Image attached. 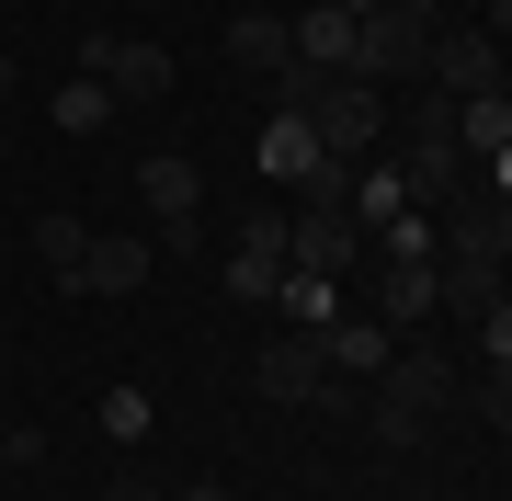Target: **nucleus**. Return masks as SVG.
Masks as SVG:
<instances>
[{
	"instance_id": "4be33fe9",
	"label": "nucleus",
	"mask_w": 512,
	"mask_h": 501,
	"mask_svg": "<svg viewBox=\"0 0 512 501\" xmlns=\"http://www.w3.org/2000/svg\"><path fill=\"white\" fill-rule=\"evenodd\" d=\"M171 501H228V479H183V490H171Z\"/></svg>"
},
{
	"instance_id": "f03ea898",
	"label": "nucleus",
	"mask_w": 512,
	"mask_h": 501,
	"mask_svg": "<svg viewBox=\"0 0 512 501\" xmlns=\"http://www.w3.org/2000/svg\"><path fill=\"white\" fill-rule=\"evenodd\" d=\"M80 69H92V80H103L114 103H160L171 80H183V57H171V46H148V35H126V23H114V35H92V46H80Z\"/></svg>"
},
{
	"instance_id": "6e6552de",
	"label": "nucleus",
	"mask_w": 512,
	"mask_h": 501,
	"mask_svg": "<svg viewBox=\"0 0 512 501\" xmlns=\"http://www.w3.org/2000/svg\"><path fill=\"white\" fill-rule=\"evenodd\" d=\"M456 149H467V160H490V194L512 183V92H478V103H456Z\"/></svg>"
},
{
	"instance_id": "39448f33",
	"label": "nucleus",
	"mask_w": 512,
	"mask_h": 501,
	"mask_svg": "<svg viewBox=\"0 0 512 501\" xmlns=\"http://www.w3.org/2000/svg\"><path fill=\"white\" fill-rule=\"evenodd\" d=\"M274 274H285V205H251V217L228 228V297L274 308Z\"/></svg>"
},
{
	"instance_id": "ddd939ff",
	"label": "nucleus",
	"mask_w": 512,
	"mask_h": 501,
	"mask_svg": "<svg viewBox=\"0 0 512 501\" xmlns=\"http://www.w3.org/2000/svg\"><path fill=\"white\" fill-rule=\"evenodd\" d=\"M319 365H330V376H376V365H387V331H376V319H353V308H342V319L319 331Z\"/></svg>"
},
{
	"instance_id": "6ab92c4d",
	"label": "nucleus",
	"mask_w": 512,
	"mask_h": 501,
	"mask_svg": "<svg viewBox=\"0 0 512 501\" xmlns=\"http://www.w3.org/2000/svg\"><path fill=\"white\" fill-rule=\"evenodd\" d=\"M308 410H330V422H365V376H319Z\"/></svg>"
},
{
	"instance_id": "5701e85b",
	"label": "nucleus",
	"mask_w": 512,
	"mask_h": 501,
	"mask_svg": "<svg viewBox=\"0 0 512 501\" xmlns=\"http://www.w3.org/2000/svg\"><path fill=\"white\" fill-rule=\"evenodd\" d=\"M330 12H353V23H365V12H387V0H330Z\"/></svg>"
},
{
	"instance_id": "1a4fd4ad",
	"label": "nucleus",
	"mask_w": 512,
	"mask_h": 501,
	"mask_svg": "<svg viewBox=\"0 0 512 501\" xmlns=\"http://www.w3.org/2000/svg\"><path fill=\"white\" fill-rule=\"evenodd\" d=\"M285 57H296V69H319V80H342V57H353V12L308 0V12L285 23Z\"/></svg>"
},
{
	"instance_id": "7ed1b4c3",
	"label": "nucleus",
	"mask_w": 512,
	"mask_h": 501,
	"mask_svg": "<svg viewBox=\"0 0 512 501\" xmlns=\"http://www.w3.org/2000/svg\"><path fill=\"white\" fill-rule=\"evenodd\" d=\"M421 57H433V23H410V12H365V23H353V57H342V80L387 92V80H410Z\"/></svg>"
},
{
	"instance_id": "b1692460",
	"label": "nucleus",
	"mask_w": 512,
	"mask_h": 501,
	"mask_svg": "<svg viewBox=\"0 0 512 501\" xmlns=\"http://www.w3.org/2000/svg\"><path fill=\"white\" fill-rule=\"evenodd\" d=\"M0 285H12V251H0Z\"/></svg>"
},
{
	"instance_id": "9d476101",
	"label": "nucleus",
	"mask_w": 512,
	"mask_h": 501,
	"mask_svg": "<svg viewBox=\"0 0 512 501\" xmlns=\"http://www.w3.org/2000/svg\"><path fill=\"white\" fill-rule=\"evenodd\" d=\"M148 262H160L148 240H92V251H80V274H69V297H137Z\"/></svg>"
},
{
	"instance_id": "f257e3e1",
	"label": "nucleus",
	"mask_w": 512,
	"mask_h": 501,
	"mask_svg": "<svg viewBox=\"0 0 512 501\" xmlns=\"http://www.w3.org/2000/svg\"><path fill=\"white\" fill-rule=\"evenodd\" d=\"M308 137H319V160H353V171H365L376 137H387V92H365V80H319Z\"/></svg>"
},
{
	"instance_id": "20e7f679",
	"label": "nucleus",
	"mask_w": 512,
	"mask_h": 501,
	"mask_svg": "<svg viewBox=\"0 0 512 501\" xmlns=\"http://www.w3.org/2000/svg\"><path fill=\"white\" fill-rule=\"evenodd\" d=\"M421 69H433L444 103H478V92H501V35L490 23H433V57Z\"/></svg>"
},
{
	"instance_id": "f8f14e48",
	"label": "nucleus",
	"mask_w": 512,
	"mask_h": 501,
	"mask_svg": "<svg viewBox=\"0 0 512 501\" xmlns=\"http://www.w3.org/2000/svg\"><path fill=\"white\" fill-rule=\"evenodd\" d=\"M228 69H239V80L296 69V57H285V23H274V12H239V23H228Z\"/></svg>"
},
{
	"instance_id": "412c9836",
	"label": "nucleus",
	"mask_w": 512,
	"mask_h": 501,
	"mask_svg": "<svg viewBox=\"0 0 512 501\" xmlns=\"http://www.w3.org/2000/svg\"><path fill=\"white\" fill-rule=\"evenodd\" d=\"M23 103V69H12V46H0V114H12Z\"/></svg>"
},
{
	"instance_id": "aec40b11",
	"label": "nucleus",
	"mask_w": 512,
	"mask_h": 501,
	"mask_svg": "<svg viewBox=\"0 0 512 501\" xmlns=\"http://www.w3.org/2000/svg\"><path fill=\"white\" fill-rule=\"evenodd\" d=\"M103 501H171V490H160V479H114Z\"/></svg>"
},
{
	"instance_id": "4468645a",
	"label": "nucleus",
	"mask_w": 512,
	"mask_h": 501,
	"mask_svg": "<svg viewBox=\"0 0 512 501\" xmlns=\"http://www.w3.org/2000/svg\"><path fill=\"white\" fill-rule=\"evenodd\" d=\"M274 308H285V331H330V319H342V285L285 262V274H274Z\"/></svg>"
},
{
	"instance_id": "0eeeda50",
	"label": "nucleus",
	"mask_w": 512,
	"mask_h": 501,
	"mask_svg": "<svg viewBox=\"0 0 512 501\" xmlns=\"http://www.w3.org/2000/svg\"><path fill=\"white\" fill-rule=\"evenodd\" d=\"M319 376H330V365H319V331H285V342H262V353H251V388L274 399V410H308V399H319Z\"/></svg>"
},
{
	"instance_id": "dca6fc26",
	"label": "nucleus",
	"mask_w": 512,
	"mask_h": 501,
	"mask_svg": "<svg viewBox=\"0 0 512 501\" xmlns=\"http://www.w3.org/2000/svg\"><path fill=\"white\" fill-rule=\"evenodd\" d=\"M46 114H57V137H103V126H114V92L80 69V80H57V103H46Z\"/></svg>"
},
{
	"instance_id": "2eb2a0df",
	"label": "nucleus",
	"mask_w": 512,
	"mask_h": 501,
	"mask_svg": "<svg viewBox=\"0 0 512 501\" xmlns=\"http://www.w3.org/2000/svg\"><path fill=\"white\" fill-rule=\"evenodd\" d=\"M23 251H35V262H46L57 285H69V274H80V251H92V217H69V205H46V217H35V240H23Z\"/></svg>"
},
{
	"instance_id": "a211bd4d",
	"label": "nucleus",
	"mask_w": 512,
	"mask_h": 501,
	"mask_svg": "<svg viewBox=\"0 0 512 501\" xmlns=\"http://www.w3.org/2000/svg\"><path fill=\"white\" fill-rule=\"evenodd\" d=\"M103 433L137 445V433H148V388H103Z\"/></svg>"
},
{
	"instance_id": "423d86ee",
	"label": "nucleus",
	"mask_w": 512,
	"mask_h": 501,
	"mask_svg": "<svg viewBox=\"0 0 512 501\" xmlns=\"http://www.w3.org/2000/svg\"><path fill=\"white\" fill-rule=\"evenodd\" d=\"M285 262H296V274H330V285H342L353 262H365V228H353L342 205H285Z\"/></svg>"
},
{
	"instance_id": "9b49d317",
	"label": "nucleus",
	"mask_w": 512,
	"mask_h": 501,
	"mask_svg": "<svg viewBox=\"0 0 512 501\" xmlns=\"http://www.w3.org/2000/svg\"><path fill=\"white\" fill-rule=\"evenodd\" d=\"M137 194H148V217H194V205H205V171L183 149H160V160H137Z\"/></svg>"
},
{
	"instance_id": "a878e982",
	"label": "nucleus",
	"mask_w": 512,
	"mask_h": 501,
	"mask_svg": "<svg viewBox=\"0 0 512 501\" xmlns=\"http://www.w3.org/2000/svg\"><path fill=\"white\" fill-rule=\"evenodd\" d=\"M0 467H12V456H0Z\"/></svg>"
},
{
	"instance_id": "393cba45",
	"label": "nucleus",
	"mask_w": 512,
	"mask_h": 501,
	"mask_svg": "<svg viewBox=\"0 0 512 501\" xmlns=\"http://www.w3.org/2000/svg\"><path fill=\"white\" fill-rule=\"evenodd\" d=\"M0 365H12V342H0Z\"/></svg>"
},
{
	"instance_id": "f3484780",
	"label": "nucleus",
	"mask_w": 512,
	"mask_h": 501,
	"mask_svg": "<svg viewBox=\"0 0 512 501\" xmlns=\"http://www.w3.org/2000/svg\"><path fill=\"white\" fill-rule=\"evenodd\" d=\"M319 160V137H308V114H274L262 126V183H296V171Z\"/></svg>"
}]
</instances>
